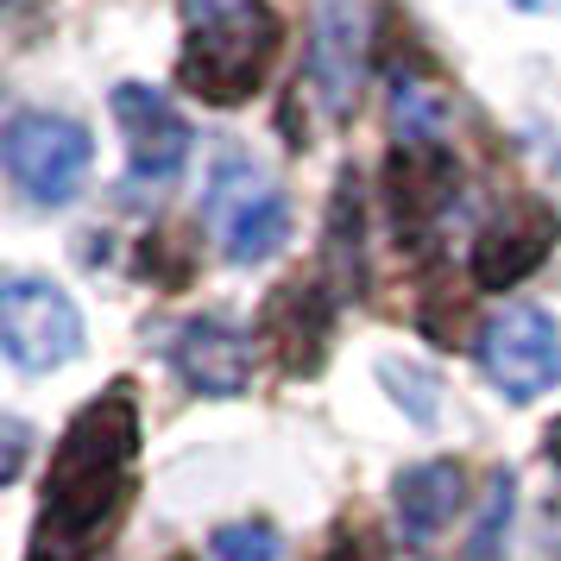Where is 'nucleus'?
I'll list each match as a JSON object with an SVG mask.
<instances>
[{"label":"nucleus","instance_id":"412c9836","mask_svg":"<svg viewBox=\"0 0 561 561\" xmlns=\"http://www.w3.org/2000/svg\"><path fill=\"white\" fill-rule=\"evenodd\" d=\"M517 7H530V13H542V7H556V0H517Z\"/></svg>","mask_w":561,"mask_h":561},{"label":"nucleus","instance_id":"f257e3e1","mask_svg":"<svg viewBox=\"0 0 561 561\" xmlns=\"http://www.w3.org/2000/svg\"><path fill=\"white\" fill-rule=\"evenodd\" d=\"M133 473H139V404L133 385H107L57 435L32 524V561H107V542L133 505Z\"/></svg>","mask_w":561,"mask_h":561},{"label":"nucleus","instance_id":"a211bd4d","mask_svg":"<svg viewBox=\"0 0 561 561\" xmlns=\"http://www.w3.org/2000/svg\"><path fill=\"white\" fill-rule=\"evenodd\" d=\"M329 561H385V549L373 530H341L329 542Z\"/></svg>","mask_w":561,"mask_h":561},{"label":"nucleus","instance_id":"39448f33","mask_svg":"<svg viewBox=\"0 0 561 561\" xmlns=\"http://www.w3.org/2000/svg\"><path fill=\"white\" fill-rule=\"evenodd\" d=\"M480 373L499 385L505 398H517V404L542 398V391L561 379L556 316H549V309H530V304L499 309V316L480 329Z\"/></svg>","mask_w":561,"mask_h":561},{"label":"nucleus","instance_id":"4be33fe9","mask_svg":"<svg viewBox=\"0 0 561 561\" xmlns=\"http://www.w3.org/2000/svg\"><path fill=\"white\" fill-rule=\"evenodd\" d=\"M178 561H190V556H178Z\"/></svg>","mask_w":561,"mask_h":561},{"label":"nucleus","instance_id":"6e6552de","mask_svg":"<svg viewBox=\"0 0 561 561\" xmlns=\"http://www.w3.org/2000/svg\"><path fill=\"white\" fill-rule=\"evenodd\" d=\"M366 82V7L359 0H309V89L329 121H347Z\"/></svg>","mask_w":561,"mask_h":561},{"label":"nucleus","instance_id":"aec40b11","mask_svg":"<svg viewBox=\"0 0 561 561\" xmlns=\"http://www.w3.org/2000/svg\"><path fill=\"white\" fill-rule=\"evenodd\" d=\"M542 448H549V460H556V467H561V416H556V423H549V435H542Z\"/></svg>","mask_w":561,"mask_h":561},{"label":"nucleus","instance_id":"f03ea898","mask_svg":"<svg viewBox=\"0 0 561 561\" xmlns=\"http://www.w3.org/2000/svg\"><path fill=\"white\" fill-rule=\"evenodd\" d=\"M183 13H190V51L178 64L183 89L208 107H240L284 45L278 13L265 0H183Z\"/></svg>","mask_w":561,"mask_h":561},{"label":"nucleus","instance_id":"9b49d317","mask_svg":"<svg viewBox=\"0 0 561 561\" xmlns=\"http://www.w3.org/2000/svg\"><path fill=\"white\" fill-rule=\"evenodd\" d=\"M556 208L524 196V203H511L492 228L473 240V284L480 290H511V284H524L542 265V259L556 253Z\"/></svg>","mask_w":561,"mask_h":561},{"label":"nucleus","instance_id":"f8f14e48","mask_svg":"<svg viewBox=\"0 0 561 561\" xmlns=\"http://www.w3.org/2000/svg\"><path fill=\"white\" fill-rule=\"evenodd\" d=\"M171 366L183 373L190 391L233 398V391H247V379H253V341L240 329H228V322H215V316H196L171 341Z\"/></svg>","mask_w":561,"mask_h":561},{"label":"nucleus","instance_id":"7ed1b4c3","mask_svg":"<svg viewBox=\"0 0 561 561\" xmlns=\"http://www.w3.org/2000/svg\"><path fill=\"white\" fill-rule=\"evenodd\" d=\"M0 158H7V178L26 190L32 203H70L89 178V158H95V139L89 127H77L70 114H45V107H26L7 121V139H0Z\"/></svg>","mask_w":561,"mask_h":561},{"label":"nucleus","instance_id":"423d86ee","mask_svg":"<svg viewBox=\"0 0 561 561\" xmlns=\"http://www.w3.org/2000/svg\"><path fill=\"white\" fill-rule=\"evenodd\" d=\"M0 347L20 373H51L82 354L77 304L45 278H7L0 290Z\"/></svg>","mask_w":561,"mask_h":561},{"label":"nucleus","instance_id":"dca6fc26","mask_svg":"<svg viewBox=\"0 0 561 561\" xmlns=\"http://www.w3.org/2000/svg\"><path fill=\"white\" fill-rule=\"evenodd\" d=\"M284 536L265 524V517H240V524H221L208 536V561H278Z\"/></svg>","mask_w":561,"mask_h":561},{"label":"nucleus","instance_id":"20e7f679","mask_svg":"<svg viewBox=\"0 0 561 561\" xmlns=\"http://www.w3.org/2000/svg\"><path fill=\"white\" fill-rule=\"evenodd\" d=\"M208 228L221 233L233 265H259L284 247L290 233V203L284 190L259 178L247 158H221L215 164V183H208Z\"/></svg>","mask_w":561,"mask_h":561},{"label":"nucleus","instance_id":"9d476101","mask_svg":"<svg viewBox=\"0 0 561 561\" xmlns=\"http://www.w3.org/2000/svg\"><path fill=\"white\" fill-rule=\"evenodd\" d=\"M114 121L127 133V164L133 183H171L190 158V121L146 82H121L114 89Z\"/></svg>","mask_w":561,"mask_h":561},{"label":"nucleus","instance_id":"6ab92c4d","mask_svg":"<svg viewBox=\"0 0 561 561\" xmlns=\"http://www.w3.org/2000/svg\"><path fill=\"white\" fill-rule=\"evenodd\" d=\"M20 467H26V423H7V460H0V485L20 480Z\"/></svg>","mask_w":561,"mask_h":561},{"label":"nucleus","instance_id":"2eb2a0df","mask_svg":"<svg viewBox=\"0 0 561 561\" xmlns=\"http://www.w3.org/2000/svg\"><path fill=\"white\" fill-rule=\"evenodd\" d=\"M505 530H511V473H492L480 524H473V536H467L460 561H505Z\"/></svg>","mask_w":561,"mask_h":561},{"label":"nucleus","instance_id":"f3484780","mask_svg":"<svg viewBox=\"0 0 561 561\" xmlns=\"http://www.w3.org/2000/svg\"><path fill=\"white\" fill-rule=\"evenodd\" d=\"M379 379L391 385L398 398H410V416H416V423L430 430V423H435V398H442L430 373H416V366H398V359H385V366H379Z\"/></svg>","mask_w":561,"mask_h":561},{"label":"nucleus","instance_id":"ddd939ff","mask_svg":"<svg viewBox=\"0 0 561 561\" xmlns=\"http://www.w3.org/2000/svg\"><path fill=\"white\" fill-rule=\"evenodd\" d=\"M460 492H467V480H460L455 460H416V467H404L391 480V505H398L404 542H435V536L455 524Z\"/></svg>","mask_w":561,"mask_h":561},{"label":"nucleus","instance_id":"4468645a","mask_svg":"<svg viewBox=\"0 0 561 561\" xmlns=\"http://www.w3.org/2000/svg\"><path fill=\"white\" fill-rule=\"evenodd\" d=\"M322 265L341 297H359L366 290V208H359V178L341 171L329 203V228H322Z\"/></svg>","mask_w":561,"mask_h":561},{"label":"nucleus","instance_id":"0eeeda50","mask_svg":"<svg viewBox=\"0 0 561 561\" xmlns=\"http://www.w3.org/2000/svg\"><path fill=\"white\" fill-rule=\"evenodd\" d=\"M455 190L460 164L430 133H404V146L385 158V196H391V221H398L404 247H430L442 215L455 208Z\"/></svg>","mask_w":561,"mask_h":561},{"label":"nucleus","instance_id":"1a4fd4ad","mask_svg":"<svg viewBox=\"0 0 561 561\" xmlns=\"http://www.w3.org/2000/svg\"><path fill=\"white\" fill-rule=\"evenodd\" d=\"M329 334H334V290L316 278L278 284L265 297V316H259V341L278 354V366L290 379H316L322 359H329Z\"/></svg>","mask_w":561,"mask_h":561}]
</instances>
